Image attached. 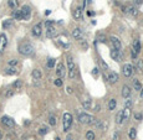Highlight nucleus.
I'll return each instance as SVG.
<instances>
[{
    "instance_id": "5701e85b",
    "label": "nucleus",
    "mask_w": 143,
    "mask_h": 140,
    "mask_svg": "<svg viewBox=\"0 0 143 140\" xmlns=\"http://www.w3.org/2000/svg\"><path fill=\"white\" fill-rule=\"evenodd\" d=\"M7 5L11 7L13 10H15V9H18V6H19V1H18V0H7Z\"/></svg>"
},
{
    "instance_id": "9b49d317",
    "label": "nucleus",
    "mask_w": 143,
    "mask_h": 140,
    "mask_svg": "<svg viewBox=\"0 0 143 140\" xmlns=\"http://www.w3.org/2000/svg\"><path fill=\"white\" fill-rule=\"evenodd\" d=\"M31 32H32V36H35V37H40L41 34H43V29H41V24H36L35 26L32 27L31 30Z\"/></svg>"
},
{
    "instance_id": "37998d69",
    "label": "nucleus",
    "mask_w": 143,
    "mask_h": 140,
    "mask_svg": "<svg viewBox=\"0 0 143 140\" xmlns=\"http://www.w3.org/2000/svg\"><path fill=\"white\" fill-rule=\"evenodd\" d=\"M7 63H9V67H15L18 64V60H10Z\"/></svg>"
},
{
    "instance_id": "a19ab883",
    "label": "nucleus",
    "mask_w": 143,
    "mask_h": 140,
    "mask_svg": "<svg viewBox=\"0 0 143 140\" xmlns=\"http://www.w3.org/2000/svg\"><path fill=\"white\" fill-rule=\"evenodd\" d=\"M98 74H100V68H98V67H95L92 70V76L93 77H98Z\"/></svg>"
},
{
    "instance_id": "f03ea898",
    "label": "nucleus",
    "mask_w": 143,
    "mask_h": 140,
    "mask_svg": "<svg viewBox=\"0 0 143 140\" xmlns=\"http://www.w3.org/2000/svg\"><path fill=\"white\" fill-rule=\"evenodd\" d=\"M45 26H46V37L49 39H52L57 35V31H56V26L54 25V21H46L45 22Z\"/></svg>"
},
{
    "instance_id": "4468645a",
    "label": "nucleus",
    "mask_w": 143,
    "mask_h": 140,
    "mask_svg": "<svg viewBox=\"0 0 143 140\" xmlns=\"http://www.w3.org/2000/svg\"><path fill=\"white\" fill-rule=\"evenodd\" d=\"M71 35L75 40H81V39H82V30H81L80 27L73 29V30L71 31Z\"/></svg>"
},
{
    "instance_id": "c9c22d12",
    "label": "nucleus",
    "mask_w": 143,
    "mask_h": 140,
    "mask_svg": "<svg viewBox=\"0 0 143 140\" xmlns=\"http://www.w3.org/2000/svg\"><path fill=\"white\" fill-rule=\"evenodd\" d=\"M82 107L85 108L86 110L90 109V108H91V100H83V102H82Z\"/></svg>"
},
{
    "instance_id": "49530a36",
    "label": "nucleus",
    "mask_w": 143,
    "mask_h": 140,
    "mask_svg": "<svg viewBox=\"0 0 143 140\" xmlns=\"http://www.w3.org/2000/svg\"><path fill=\"white\" fill-rule=\"evenodd\" d=\"M133 1H134V4H136V5H138V6L143 4V0H133Z\"/></svg>"
},
{
    "instance_id": "864d4df0",
    "label": "nucleus",
    "mask_w": 143,
    "mask_h": 140,
    "mask_svg": "<svg viewBox=\"0 0 143 140\" xmlns=\"http://www.w3.org/2000/svg\"><path fill=\"white\" fill-rule=\"evenodd\" d=\"M3 138V133H1V130H0V139Z\"/></svg>"
},
{
    "instance_id": "7ed1b4c3",
    "label": "nucleus",
    "mask_w": 143,
    "mask_h": 140,
    "mask_svg": "<svg viewBox=\"0 0 143 140\" xmlns=\"http://www.w3.org/2000/svg\"><path fill=\"white\" fill-rule=\"evenodd\" d=\"M62 124H64V132H69L72 125V115L70 113H65L62 115Z\"/></svg>"
},
{
    "instance_id": "393cba45",
    "label": "nucleus",
    "mask_w": 143,
    "mask_h": 140,
    "mask_svg": "<svg viewBox=\"0 0 143 140\" xmlns=\"http://www.w3.org/2000/svg\"><path fill=\"white\" fill-rule=\"evenodd\" d=\"M116 105H117V100L114 98L110 99V102H108V109H110V110H113V109H116Z\"/></svg>"
},
{
    "instance_id": "cd10ccee",
    "label": "nucleus",
    "mask_w": 143,
    "mask_h": 140,
    "mask_svg": "<svg viewBox=\"0 0 143 140\" xmlns=\"http://www.w3.org/2000/svg\"><path fill=\"white\" fill-rule=\"evenodd\" d=\"M136 135H137L136 129H134V128H131V129H129V132H128L129 139H131V140H134V139H136Z\"/></svg>"
},
{
    "instance_id": "f8f14e48",
    "label": "nucleus",
    "mask_w": 143,
    "mask_h": 140,
    "mask_svg": "<svg viewBox=\"0 0 143 140\" xmlns=\"http://www.w3.org/2000/svg\"><path fill=\"white\" fill-rule=\"evenodd\" d=\"M65 71H66V68H65L64 63L60 62L58 64H57V67H56V76L58 78L64 77V76H65Z\"/></svg>"
},
{
    "instance_id": "423d86ee",
    "label": "nucleus",
    "mask_w": 143,
    "mask_h": 140,
    "mask_svg": "<svg viewBox=\"0 0 143 140\" xmlns=\"http://www.w3.org/2000/svg\"><path fill=\"white\" fill-rule=\"evenodd\" d=\"M1 124L7 128V129H13L15 126V122L13 120V118H10V117H7V115H4L3 118H1Z\"/></svg>"
},
{
    "instance_id": "c756f323",
    "label": "nucleus",
    "mask_w": 143,
    "mask_h": 140,
    "mask_svg": "<svg viewBox=\"0 0 143 140\" xmlns=\"http://www.w3.org/2000/svg\"><path fill=\"white\" fill-rule=\"evenodd\" d=\"M136 68L138 72L143 73V60H138V62H137V64H136Z\"/></svg>"
},
{
    "instance_id": "1a4fd4ad",
    "label": "nucleus",
    "mask_w": 143,
    "mask_h": 140,
    "mask_svg": "<svg viewBox=\"0 0 143 140\" xmlns=\"http://www.w3.org/2000/svg\"><path fill=\"white\" fill-rule=\"evenodd\" d=\"M20 13H21V19L29 20L30 16H31V7L29 6V5H24L21 7V10H20Z\"/></svg>"
},
{
    "instance_id": "ddd939ff",
    "label": "nucleus",
    "mask_w": 143,
    "mask_h": 140,
    "mask_svg": "<svg viewBox=\"0 0 143 140\" xmlns=\"http://www.w3.org/2000/svg\"><path fill=\"white\" fill-rule=\"evenodd\" d=\"M110 40H111V43L113 45L114 50H121V41H120V39L118 37H116V36H111L110 37Z\"/></svg>"
},
{
    "instance_id": "f704fd0d",
    "label": "nucleus",
    "mask_w": 143,
    "mask_h": 140,
    "mask_svg": "<svg viewBox=\"0 0 143 140\" xmlns=\"http://www.w3.org/2000/svg\"><path fill=\"white\" fill-rule=\"evenodd\" d=\"M76 77V67L72 68V70H69V78H75Z\"/></svg>"
},
{
    "instance_id": "603ef678",
    "label": "nucleus",
    "mask_w": 143,
    "mask_h": 140,
    "mask_svg": "<svg viewBox=\"0 0 143 140\" xmlns=\"http://www.w3.org/2000/svg\"><path fill=\"white\" fill-rule=\"evenodd\" d=\"M141 97H142V98H143V87H142V88H141Z\"/></svg>"
},
{
    "instance_id": "c03bdc74",
    "label": "nucleus",
    "mask_w": 143,
    "mask_h": 140,
    "mask_svg": "<svg viewBox=\"0 0 143 140\" xmlns=\"http://www.w3.org/2000/svg\"><path fill=\"white\" fill-rule=\"evenodd\" d=\"M142 118H143V115L141 113H136V114H134V119L136 120H142Z\"/></svg>"
},
{
    "instance_id": "72a5a7b5",
    "label": "nucleus",
    "mask_w": 143,
    "mask_h": 140,
    "mask_svg": "<svg viewBox=\"0 0 143 140\" xmlns=\"http://www.w3.org/2000/svg\"><path fill=\"white\" fill-rule=\"evenodd\" d=\"M92 124L96 126L97 129H102V120H100V119H95V122H93Z\"/></svg>"
},
{
    "instance_id": "2eb2a0df",
    "label": "nucleus",
    "mask_w": 143,
    "mask_h": 140,
    "mask_svg": "<svg viewBox=\"0 0 143 140\" xmlns=\"http://www.w3.org/2000/svg\"><path fill=\"white\" fill-rule=\"evenodd\" d=\"M110 55H111V57L113 58L114 61H118V62L122 61V55H121V51H120V50H112Z\"/></svg>"
},
{
    "instance_id": "9d476101",
    "label": "nucleus",
    "mask_w": 143,
    "mask_h": 140,
    "mask_svg": "<svg viewBox=\"0 0 143 140\" xmlns=\"http://www.w3.org/2000/svg\"><path fill=\"white\" fill-rule=\"evenodd\" d=\"M6 45H7V37L5 34H1L0 35V53L4 52V50L6 49Z\"/></svg>"
},
{
    "instance_id": "dca6fc26",
    "label": "nucleus",
    "mask_w": 143,
    "mask_h": 140,
    "mask_svg": "<svg viewBox=\"0 0 143 140\" xmlns=\"http://www.w3.org/2000/svg\"><path fill=\"white\" fill-rule=\"evenodd\" d=\"M129 96H131V87L127 86V84H124L122 87V97L126 99V98H129Z\"/></svg>"
},
{
    "instance_id": "0eeeda50",
    "label": "nucleus",
    "mask_w": 143,
    "mask_h": 140,
    "mask_svg": "<svg viewBox=\"0 0 143 140\" xmlns=\"http://www.w3.org/2000/svg\"><path fill=\"white\" fill-rule=\"evenodd\" d=\"M105 78H106L111 84H114V83H117V82H118L120 76H118L116 72H108L107 74H105Z\"/></svg>"
},
{
    "instance_id": "f257e3e1",
    "label": "nucleus",
    "mask_w": 143,
    "mask_h": 140,
    "mask_svg": "<svg viewBox=\"0 0 143 140\" xmlns=\"http://www.w3.org/2000/svg\"><path fill=\"white\" fill-rule=\"evenodd\" d=\"M19 52L24 56H31L34 53V46L29 42H24L19 46Z\"/></svg>"
},
{
    "instance_id": "a878e982",
    "label": "nucleus",
    "mask_w": 143,
    "mask_h": 140,
    "mask_svg": "<svg viewBox=\"0 0 143 140\" xmlns=\"http://www.w3.org/2000/svg\"><path fill=\"white\" fill-rule=\"evenodd\" d=\"M129 117H131V109H128V108H126V109H123V122L129 119Z\"/></svg>"
},
{
    "instance_id": "aec40b11",
    "label": "nucleus",
    "mask_w": 143,
    "mask_h": 140,
    "mask_svg": "<svg viewBox=\"0 0 143 140\" xmlns=\"http://www.w3.org/2000/svg\"><path fill=\"white\" fill-rule=\"evenodd\" d=\"M31 76H32V78H34V79L39 81V79H41V77H43V73H41V71H40V70L35 68V70L31 72Z\"/></svg>"
},
{
    "instance_id": "f3484780",
    "label": "nucleus",
    "mask_w": 143,
    "mask_h": 140,
    "mask_svg": "<svg viewBox=\"0 0 143 140\" xmlns=\"http://www.w3.org/2000/svg\"><path fill=\"white\" fill-rule=\"evenodd\" d=\"M132 52H134L136 55L141 52V42L138 41V40L133 41V43H132Z\"/></svg>"
},
{
    "instance_id": "20e7f679",
    "label": "nucleus",
    "mask_w": 143,
    "mask_h": 140,
    "mask_svg": "<svg viewBox=\"0 0 143 140\" xmlns=\"http://www.w3.org/2000/svg\"><path fill=\"white\" fill-rule=\"evenodd\" d=\"M79 122L80 123H82V124L90 125V124H92L93 122H95V117H93V115H90V114H87V113H81V114L79 115Z\"/></svg>"
},
{
    "instance_id": "6e6552de",
    "label": "nucleus",
    "mask_w": 143,
    "mask_h": 140,
    "mask_svg": "<svg viewBox=\"0 0 143 140\" xmlns=\"http://www.w3.org/2000/svg\"><path fill=\"white\" fill-rule=\"evenodd\" d=\"M133 72H134V68H133V66L129 64V63H126V64L123 66V68H122V73H123L124 77H131V76L133 74Z\"/></svg>"
},
{
    "instance_id": "8fccbe9b",
    "label": "nucleus",
    "mask_w": 143,
    "mask_h": 140,
    "mask_svg": "<svg viewBox=\"0 0 143 140\" xmlns=\"http://www.w3.org/2000/svg\"><path fill=\"white\" fill-rule=\"evenodd\" d=\"M67 93H69V94H72V88L71 87H67Z\"/></svg>"
},
{
    "instance_id": "39448f33",
    "label": "nucleus",
    "mask_w": 143,
    "mask_h": 140,
    "mask_svg": "<svg viewBox=\"0 0 143 140\" xmlns=\"http://www.w3.org/2000/svg\"><path fill=\"white\" fill-rule=\"evenodd\" d=\"M123 13L126 15H129V16L136 17L137 15H138V9H137L134 5H127V6L123 7Z\"/></svg>"
},
{
    "instance_id": "09e8293b",
    "label": "nucleus",
    "mask_w": 143,
    "mask_h": 140,
    "mask_svg": "<svg viewBox=\"0 0 143 140\" xmlns=\"http://www.w3.org/2000/svg\"><path fill=\"white\" fill-rule=\"evenodd\" d=\"M66 140H73V136H72L71 134H69V135L66 136Z\"/></svg>"
},
{
    "instance_id": "2f4dec72",
    "label": "nucleus",
    "mask_w": 143,
    "mask_h": 140,
    "mask_svg": "<svg viewBox=\"0 0 143 140\" xmlns=\"http://www.w3.org/2000/svg\"><path fill=\"white\" fill-rule=\"evenodd\" d=\"M95 133H93L92 130H88L87 133H86V140H95Z\"/></svg>"
},
{
    "instance_id": "e433bc0d",
    "label": "nucleus",
    "mask_w": 143,
    "mask_h": 140,
    "mask_svg": "<svg viewBox=\"0 0 143 140\" xmlns=\"http://www.w3.org/2000/svg\"><path fill=\"white\" fill-rule=\"evenodd\" d=\"M47 133H49V129H47L46 126H43V128L39 129V134H40V135H46Z\"/></svg>"
},
{
    "instance_id": "bb28decb",
    "label": "nucleus",
    "mask_w": 143,
    "mask_h": 140,
    "mask_svg": "<svg viewBox=\"0 0 143 140\" xmlns=\"http://www.w3.org/2000/svg\"><path fill=\"white\" fill-rule=\"evenodd\" d=\"M13 19H15V20H21V13H20V10L15 9L14 11H13Z\"/></svg>"
},
{
    "instance_id": "6ab92c4d",
    "label": "nucleus",
    "mask_w": 143,
    "mask_h": 140,
    "mask_svg": "<svg viewBox=\"0 0 143 140\" xmlns=\"http://www.w3.org/2000/svg\"><path fill=\"white\" fill-rule=\"evenodd\" d=\"M73 17L77 19V20L82 17V9H81L80 6H76L75 9H73Z\"/></svg>"
},
{
    "instance_id": "412c9836",
    "label": "nucleus",
    "mask_w": 143,
    "mask_h": 140,
    "mask_svg": "<svg viewBox=\"0 0 143 140\" xmlns=\"http://www.w3.org/2000/svg\"><path fill=\"white\" fill-rule=\"evenodd\" d=\"M21 88H22V81L21 79H16L13 83V89L14 91H20Z\"/></svg>"
},
{
    "instance_id": "3c124183",
    "label": "nucleus",
    "mask_w": 143,
    "mask_h": 140,
    "mask_svg": "<svg viewBox=\"0 0 143 140\" xmlns=\"http://www.w3.org/2000/svg\"><path fill=\"white\" fill-rule=\"evenodd\" d=\"M95 110H96V112H100V105H98V104L95 107Z\"/></svg>"
},
{
    "instance_id": "4be33fe9",
    "label": "nucleus",
    "mask_w": 143,
    "mask_h": 140,
    "mask_svg": "<svg viewBox=\"0 0 143 140\" xmlns=\"http://www.w3.org/2000/svg\"><path fill=\"white\" fill-rule=\"evenodd\" d=\"M116 123H117L118 125H121L122 123H123V110H120V112L116 114Z\"/></svg>"
},
{
    "instance_id": "b1692460",
    "label": "nucleus",
    "mask_w": 143,
    "mask_h": 140,
    "mask_svg": "<svg viewBox=\"0 0 143 140\" xmlns=\"http://www.w3.org/2000/svg\"><path fill=\"white\" fill-rule=\"evenodd\" d=\"M5 73H6L7 76H14V74L18 73V71H16L15 67H7L6 70H5Z\"/></svg>"
},
{
    "instance_id": "c85d7f7f",
    "label": "nucleus",
    "mask_w": 143,
    "mask_h": 140,
    "mask_svg": "<svg viewBox=\"0 0 143 140\" xmlns=\"http://www.w3.org/2000/svg\"><path fill=\"white\" fill-rule=\"evenodd\" d=\"M11 25H13V20H5V21H3V24H1V26H3L4 30L9 29Z\"/></svg>"
},
{
    "instance_id": "de8ad7c7",
    "label": "nucleus",
    "mask_w": 143,
    "mask_h": 140,
    "mask_svg": "<svg viewBox=\"0 0 143 140\" xmlns=\"http://www.w3.org/2000/svg\"><path fill=\"white\" fill-rule=\"evenodd\" d=\"M118 138H120V134H118V133H114L113 134V140H118Z\"/></svg>"
},
{
    "instance_id": "58836bf2",
    "label": "nucleus",
    "mask_w": 143,
    "mask_h": 140,
    "mask_svg": "<svg viewBox=\"0 0 143 140\" xmlns=\"http://www.w3.org/2000/svg\"><path fill=\"white\" fill-rule=\"evenodd\" d=\"M49 124H50L51 126H55V125H56V118H55L54 115H51L50 118H49Z\"/></svg>"
},
{
    "instance_id": "a211bd4d",
    "label": "nucleus",
    "mask_w": 143,
    "mask_h": 140,
    "mask_svg": "<svg viewBox=\"0 0 143 140\" xmlns=\"http://www.w3.org/2000/svg\"><path fill=\"white\" fill-rule=\"evenodd\" d=\"M66 61H67V68H69V70H72V68L76 67V66H75V62H73V57H72L71 55H67Z\"/></svg>"
},
{
    "instance_id": "a18cd8bd",
    "label": "nucleus",
    "mask_w": 143,
    "mask_h": 140,
    "mask_svg": "<svg viewBox=\"0 0 143 140\" xmlns=\"http://www.w3.org/2000/svg\"><path fill=\"white\" fill-rule=\"evenodd\" d=\"M98 40H100L101 42H106V37H105L103 35H100L98 36Z\"/></svg>"
},
{
    "instance_id": "7c9ffc66",
    "label": "nucleus",
    "mask_w": 143,
    "mask_h": 140,
    "mask_svg": "<svg viewBox=\"0 0 143 140\" xmlns=\"http://www.w3.org/2000/svg\"><path fill=\"white\" fill-rule=\"evenodd\" d=\"M132 105H133V100H132L131 98H126V100H124V108L131 109V108H132Z\"/></svg>"
},
{
    "instance_id": "473e14b6",
    "label": "nucleus",
    "mask_w": 143,
    "mask_h": 140,
    "mask_svg": "<svg viewBox=\"0 0 143 140\" xmlns=\"http://www.w3.org/2000/svg\"><path fill=\"white\" fill-rule=\"evenodd\" d=\"M133 88H134L136 91H141L142 86H141V83H139L138 79H133Z\"/></svg>"
},
{
    "instance_id": "ea45409f",
    "label": "nucleus",
    "mask_w": 143,
    "mask_h": 140,
    "mask_svg": "<svg viewBox=\"0 0 143 140\" xmlns=\"http://www.w3.org/2000/svg\"><path fill=\"white\" fill-rule=\"evenodd\" d=\"M14 89H7L6 92H5V97H6V98H11V97H13V96H14Z\"/></svg>"
},
{
    "instance_id": "79ce46f5",
    "label": "nucleus",
    "mask_w": 143,
    "mask_h": 140,
    "mask_svg": "<svg viewBox=\"0 0 143 140\" xmlns=\"http://www.w3.org/2000/svg\"><path fill=\"white\" fill-rule=\"evenodd\" d=\"M54 83H55L56 87H62V79H61V78H56Z\"/></svg>"
},
{
    "instance_id": "4c0bfd02",
    "label": "nucleus",
    "mask_w": 143,
    "mask_h": 140,
    "mask_svg": "<svg viewBox=\"0 0 143 140\" xmlns=\"http://www.w3.org/2000/svg\"><path fill=\"white\" fill-rule=\"evenodd\" d=\"M55 63H56V61H55L54 58H50V60L47 61V68H54V67H55Z\"/></svg>"
}]
</instances>
